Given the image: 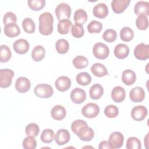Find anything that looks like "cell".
I'll list each match as a JSON object with an SVG mask.
<instances>
[{
  "mask_svg": "<svg viewBox=\"0 0 149 149\" xmlns=\"http://www.w3.org/2000/svg\"><path fill=\"white\" fill-rule=\"evenodd\" d=\"M77 83L81 86H87L91 81V77L87 72H81L76 77Z\"/></svg>",
  "mask_w": 149,
  "mask_h": 149,
  "instance_id": "cell-34",
  "label": "cell"
},
{
  "mask_svg": "<svg viewBox=\"0 0 149 149\" xmlns=\"http://www.w3.org/2000/svg\"><path fill=\"white\" fill-rule=\"evenodd\" d=\"M14 51L19 54H24L27 53L30 48L29 42L23 38L16 40L13 44Z\"/></svg>",
  "mask_w": 149,
  "mask_h": 149,
  "instance_id": "cell-10",
  "label": "cell"
},
{
  "mask_svg": "<svg viewBox=\"0 0 149 149\" xmlns=\"http://www.w3.org/2000/svg\"><path fill=\"white\" fill-rule=\"evenodd\" d=\"M22 27L25 32L29 34L33 33L35 31L36 26L34 22L30 17H26L22 21Z\"/></svg>",
  "mask_w": 149,
  "mask_h": 149,
  "instance_id": "cell-32",
  "label": "cell"
},
{
  "mask_svg": "<svg viewBox=\"0 0 149 149\" xmlns=\"http://www.w3.org/2000/svg\"><path fill=\"white\" fill-rule=\"evenodd\" d=\"M123 141V135L119 132H113L109 136V142L113 148H119L122 147Z\"/></svg>",
  "mask_w": 149,
  "mask_h": 149,
  "instance_id": "cell-14",
  "label": "cell"
},
{
  "mask_svg": "<svg viewBox=\"0 0 149 149\" xmlns=\"http://www.w3.org/2000/svg\"><path fill=\"white\" fill-rule=\"evenodd\" d=\"M22 145L24 149H35L37 146V142L34 137L27 136V137L24 139Z\"/></svg>",
  "mask_w": 149,
  "mask_h": 149,
  "instance_id": "cell-44",
  "label": "cell"
},
{
  "mask_svg": "<svg viewBox=\"0 0 149 149\" xmlns=\"http://www.w3.org/2000/svg\"><path fill=\"white\" fill-rule=\"evenodd\" d=\"M39 31L44 36H48L53 31L54 17L51 13L46 12L41 14L39 16Z\"/></svg>",
  "mask_w": 149,
  "mask_h": 149,
  "instance_id": "cell-1",
  "label": "cell"
},
{
  "mask_svg": "<svg viewBox=\"0 0 149 149\" xmlns=\"http://www.w3.org/2000/svg\"><path fill=\"white\" fill-rule=\"evenodd\" d=\"M93 52L94 56L99 59H106L109 54V49L105 44L97 42L93 48Z\"/></svg>",
  "mask_w": 149,
  "mask_h": 149,
  "instance_id": "cell-4",
  "label": "cell"
},
{
  "mask_svg": "<svg viewBox=\"0 0 149 149\" xmlns=\"http://www.w3.org/2000/svg\"><path fill=\"white\" fill-rule=\"evenodd\" d=\"M98 148L100 149H104V148H113V147L111 145L109 141H102L99 144Z\"/></svg>",
  "mask_w": 149,
  "mask_h": 149,
  "instance_id": "cell-48",
  "label": "cell"
},
{
  "mask_svg": "<svg viewBox=\"0 0 149 149\" xmlns=\"http://www.w3.org/2000/svg\"><path fill=\"white\" fill-rule=\"evenodd\" d=\"M16 22L17 17L14 13L12 12H8L4 15L3 17V22L5 25L12 23H16Z\"/></svg>",
  "mask_w": 149,
  "mask_h": 149,
  "instance_id": "cell-47",
  "label": "cell"
},
{
  "mask_svg": "<svg viewBox=\"0 0 149 149\" xmlns=\"http://www.w3.org/2000/svg\"><path fill=\"white\" fill-rule=\"evenodd\" d=\"M55 13L59 20L68 19L70 16L71 8L68 3H61L56 7Z\"/></svg>",
  "mask_w": 149,
  "mask_h": 149,
  "instance_id": "cell-5",
  "label": "cell"
},
{
  "mask_svg": "<svg viewBox=\"0 0 149 149\" xmlns=\"http://www.w3.org/2000/svg\"><path fill=\"white\" fill-rule=\"evenodd\" d=\"M134 55L139 60L147 59L149 58V45L143 42L137 45L134 49Z\"/></svg>",
  "mask_w": 149,
  "mask_h": 149,
  "instance_id": "cell-6",
  "label": "cell"
},
{
  "mask_svg": "<svg viewBox=\"0 0 149 149\" xmlns=\"http://www.w3.org/2000/svg\"><path fill=\"white\" fill-rule=\"evenodd\" d=\"M134 12L136 15L146 16L149 15V2L147 1H138L134 5Z\"/></svg>",
  "mask_w": 149,
  "mask_h": 149,
  "instance_id": "cell-16",
  "label": "cell"
},
{
  "mask_svg": "<svg viewBox=\"0 0 149 149\" xmlns=\"http://www.w3.org/2000/svg\"><path fill=\"white\" fill-rule=\"evenodd\" d=\"M70 99L75 104H81L86 99V91L82 88L76 87L72 90L70 93Z\"/></svg>",
  "mask_w": 149,
  "mask_h": 149,
  "instance_id": "cell-9",
  "label": "cell"
},
{
  "mask_svg": "<svg viewBox=\"0 0 149 149\" xmlns=\"http://www.w3.org/2000/svg\"><path fill=\"white\" fill-rule=\"evenodd\" d=\"M55 137L54 132L50 129H44L41 134L40 139L44 143H50L52 142Z\"/></svg>",
  "mask_w": 149,
  "mask_h": 149,
  "instance_id": "cell-36",
  "label": "cell"
},
{
  "mask_svg": "<svg viewBox=\"0 0 149 149\" xmlns=\"http://www.w3.org/2000/svg\"><path fill=\"white\" fill-rule=\"evenodd\" d=\"M126 147L127 149H141V141L136 137H130L126 141Z\"/></svg>",
  "mask_w": 149,
  "mask_h": 149,
  "instance_id": "cell-39",
  "label": "cell"
},
{
  "mask_svg": "<svg viewBox=\"0 0 149 149\" xmlns=\"http://www.w3.org/2000/svg\"><path fill=\"white\" fill-rule=\"evenodd\" d=\"M31 87L30 80L25 77H20L15 82V88L20 93H25L28 91Z\"/></svg>",
  "mask_w": 149,
  "mask_h": 149,
  "instance_id": "cell-11",
  "label": "cell"
},
{
  "mask_svg": "<svg viewBox=\"0 0 149 149\" xmlns=\"http://www.w3.org/2000/svg\"><path fill=\"white\" fill-rule=\"evenodd\" d=\"M120 37L123 41H130L134 37V32L130 27H124L120 31Z\"/></svg>",
  "mask_w": 149,
  "mask_h": 149,
  "instance_id": "cell-35",
  "label": "cell"
},
{
  "mask_svg": "<svg viewBox=\"0 0 149 149\" xmlns=\"http://www.w3.org/2000/svg\"><path fill=\"white\" fill-rule=\"evenodd\" d=\"M136 80V74L134 71L130 69H126L122 72V81L127 85L130 86L133 84Z\"/></svg>",
  "mask_w": 149,
  "mask_h": 149,
  "instance_id": "cell-24",
  "label": "cell"
},
{
  "mask_svg": "<svg viewBox=\"0 0 149 149\" xmlns=\"http://www.w3.org/2000/svg\"><path fill=\"white\" fill-rule=\"evenodd\" d=\"M28 5L33 10H40L42 9L45 4V0H29Z\"/></svg>",
  "mask_w": 149,
  "mask_h": 149,
  "instance_id": "cell-42",
  "label": "cell"
},
{
  "mask_svg": "<svg viewBox=\"0 0 149 149\" xmlns=\"http://www.w3.org/2000/svg\"><path fill=\"white\" fill-rule=\"evenodd\" d=\"M129 97L133 102H141L145 98V91L141 87H135L130 90L129 93Z\"/></svg>",
  "mask_w": 149,
  "mask_h": 149,
  "instance_id": "cell-12",
  "label": "cell"
},
{
  "mask_svg": "<svg viewBox=\"0 0 149 149\" xmlns=\"http://www.w3.org/2000/svg\"><path fill=\"white\" fill-rule=\"evenodd\" d=\"M147 113V109L143 105L136 106L133 107L131 111V116L136 121H141L144 119Z\"/></svg>",
  "mask_w": 149,
  "mask_h": 149,
  "instance_id": "cell-8",
  "label": "cell"
},
{
  "mask_svg": "<svg viewBox=\"0 0 149 149\" xmlns=\"http://www.w3.org/2000/svg\"><path fill=\"white\" fill-rule=\"evenodd\" d=\"M93 15L100 19L105 17L108 14V8L104 3H99L94 6L93 9Z\"/></svg>",
  "mask_w": 149,
  "mask_h": 149,
  "instance_id": "cell-19",
  "label": "cell"
},
{
  "mask_svg": "<svg viewBox=\"0 0 149 149\" xmlns=\"http://www.w3.org/2000/svg\"><path fill=\"white\" fill-rule=\"evenodd\" d=\"M71 33L74 37L79 38L83 37L84 34V30L82 25L75 23L72 27Z\"/></svg>",
  "mask_w": 149,
  "mask_h": 149,
  "instance_id": "cell-45",
  "label": "cell"
},
{
  "mask_svg": "<svg viewBox=\"0 0 149 149\" xmlns=\"http://www.w3.org/2000/svg\"><path fill=\"white\" fill-rule=\"evenodd\" d=\"M116 37H117V33L116 31L111 29H107L104 32L102 35L103 39L108 42H113L116 39Z\"/></svg>",
  "mask_w": 149,
  "mask_h": 149,
  "instance_id": "cell-43",
  "label": "cell"
},
{
  "mask_svg": "<svg viewBox=\"0 0 149 149\" xmlns=\"http://www.w3.org/2000/svg\"><path fill=\"white\" fill-rule=\"evenodd\" d=\"M87 123L86 122L82 119H77L73 121L71 125V129L72 132L77 135L79 129L84 126H87Z\"/></svg>",
  "mask_w": 149,
  "mask_h": 149,
  "instance_id": "cell-46",
  "label": "cell"
},
{
  "mask_svg": "<svg viewBox=\"0 0 149 149\" xmlns=\"http://www.w3.org/2000/svg\"><path fill=\"white\" fill-rule=\"evenodd\" d=\"M104 94V88L100 84H94L90 88L89 95L91 99L98 100Z\"/></svg>",
  "mask_w": 149,
  "mask_h": 149,
  "instance_id": "cell-26",
  "label": "cell"
},
{
  "mask_svg": "<svg viewBox=\"0 0 149 149\" xmlns=\"http://www.w3.org/2000/svg\"><path fill=\"white\" fill-rule=\"evenodd\" d=\"M103 27L102 24L97 20H92L87 25V30L91 34L99 33Z\"/></svg>",
  "mask_w": 149,
  "mask_h": 149,
  "instance_id": "cell-38",
  "label": "cell"
},
{
  "mask_svg": "<svg viewBox=\"0 0 149 149\" xmlns=\"http://www.w3.org/2000/svg\"><path fill=\"white\" fill-rule=\"evenodd\" d=\"M74 66L76 69H83L86 68L88 65L87 58L82 55H78L74 57L72 61Z\"/></svg>",
  "mask_w": 149,
  "mask_h": 149,
  "instance_id": "cell-30",
  "label": "cell"
},
{
  "mask_svg": "<svg viewBox=\"0 0 149 149\" xmlns=\"http://www.w3.org/2000/svg\"><path fill=\"white\" fill-rule=\"evenodd\" d=\"M12 53L9 47L5 44L0 47V61L1 62H6L11 58Z\"/></svg>",
  "mask_w": 149,
  "mask_h": 149,
  "instance_id": "cell-33",
  "label": "cell"
},
{
  "mask_svg": "<svg viewBox=\"0 0 149 149\" xmlns=\"http://www.w3.org/2000/svg\"><path fill=\"white\" fill-rule=\"evenodd\" d=\"M14 72L9 69H1L0 70V87L7 88L9 87L14 76Z\"/></svg>",
  "mask_w": 149,
  "mask_h": 149,
  "instance_id": "cell-3",
  "label": "cell"
},
{
  "mask_svg": "<svg viewBox=\"0 0 149 149\" xmlns=\"http://www.w3.org/2000/svg\"><path fill=\"white\" fill-rule=\"evenodd\" d=\"M100 112L98 105L95 103H88L81 109L82 115L87 118H93L96 117Z\"/></svg>",
  "mask_w": 149,
  "mask_h": 149,
  "instance_id": "cell-7",
  "label": "cell"
},
{
  "mask_svg": "<svg viewBox=\"0 0 149 149\" xmlns=\"http://www.w3.org/2000/svg\"><path fill=\"white\" fill-rule=\"evenodd\" d=\"M130 2V0H113L111 2V7L113 12L120 13L128 7Z\"/></svg>",
  "mask_w": 149,
  "mask_h": 149,
  "instance_id": "cell-18",
  "label": "cell"
},
{
  "mask_svg": "<svg viewBox=\"0 0 149 149\" xmlns=\"http://www.w3.org/2000/svg\"><path fill=\"white\" fill-rule=\"evenodd\" d=\"M70 134L66 129H59L55 135V141L59 146L68 143L70 140Z\"/></svg>",
  "mask_w": 149,
  "mask_h": 149,
  "instance_id": "cell-17",
  "label": "cell"
},
{
  "mask_svg": "<svg viewBox=\"0 0 149 149\" xmlns=\"http://www.w3.org/2000/svg\"><path fill=\"white\" fill-rule=\"evenodd\" d=\"M137 27L141 30H146L148 27V20L146 16H139L136 20Z\"/></svg>",
  "mask_w": 149,
  "mask_h": 149,
  "instance_id": "cell-40",
  "label": "cell"
},
{
  "mask_svg": "<svg viewBox=\"0 0 149 149\" xmlns=\"http://www.w3.org/2000/svg\"><path fill=\"white\" fill-rule=\"evenodd\" d=\"M91 73L95 76L98 77H103L108 74L106 67L102 63H95L91 67Z\"/></svg>",
  "mask_w": 149,
  "mask_h": 149,
  "instance_id": "cell-25",
  "label": "cell"
},
{
  "mask_svg": "<svg viewBox=\"0 0 149 149\" xmlns=\"http://www.w3.org/2000/svg\"><path fill=\"white\" fill-rule=\"evenodd\" d=\"M25 131L27 136L36 137L40 132V128L37 124L35 123H30L26 126Z\"/></svg>",
  "mask_w": 149,
  "mask_h": 149,
  "instance_id": "cell-37",
  "label": "cell"
},
{
  "mask_svg": "<svg viewBox=\"0 0 149 149\" xmlns=\"http://www.w3.org/2000/svg\"><path fill=\"white\" fill-rule=\"evenodd\" d=\"M55 85L58 90L63 92L69 90L71 86L70 79L65 76H62L57 78L55 81Z\"/></svg>",
  "mask_w": 149,
  "mask_h": 149,
  "instance_id": "cell-15",
  "label": "cell"
},
{
  "mask_svg": "<svg viewBox=\"0 0 149 149\" xmlns=\"http://www.w3.org/2000/svg\"><path fill=\"white\" fill-rule=\"evenodd\" d=\"M114 55L119 59H124L126 58L129 54V48L125 44H119L115 47Z\"/></svg>",
  "mask_w": 149,
  "mask_h": 149,
  "instance_id": "cell-21",
  "label": "cell"
},
{
  "mask_svg": "<svg viewBox=\"0 0 149 149\" xmlns=\"http://www.w3.org/2000/svg\"><path fill=\"white\" fill-rule=\"evenodd\" d=\"M72 25V22L69 19L61 20L58 23L57 30L61 34H67L69 32Z\"/></svg>",
  "mask_w": 149,
  "mask_h": 149,
  "instance_id": "cell-28",
  "label": "cell"
},
{
  "mask_svg": "<svg viewBox=\"0 0 149 149\" xmlns=\"http://www.w3.org/2000/svg\"><path fill=\"white\" fill-rule=\"evenodd\" d=\"M45 55V49L42 45H37L32 50L31 58L36 62L41 61Z\"/></svg>",
  "mask_w": 149,
  "mask_h": 149,
  "instance_id": "cell-27",
  "label": "cell"
},
{
  "mask_svg": "<svg viewBox=\"0 0 149 149\" xmlns=\"http://www.w3.org/2000/svg\"><path fill=\"white\" fill-rule=\"evenodd\" d=\"M77 136L80 138V139L84 141H89L91 140L94 136V130L90 127L84 126L81 127L79 132H77Z\"/></svg>",
  "mask_w": 149,
  "mask_h": 149,
  "instance_id": "cell-13",
  "label": "cell"
},
{
  "mask_svg": "<svg viewBox=\"0 0 149 149\" xmlns=\"http://www.w3.org/2000/svg\"><path fill=\"white\" fill-rule=\"evenodd\" d=\"M34 92L35 95L39 98H48L53 95L54 90L49 84L41 83L35 87Z\"/></svg>",
  "mask_w": 149,
  "mask_h": 149,
  "instance_id": "cell-2",
  "label": "cell"
},
{
  "mask_svg": "<svg viewBox=\"0 0 149 149\" xmlns=\"http://www.w3.org/2000/svg\"><path fill=\"white\" fill-rule=\"evenodd\" d=\"M4 33L7 37L13 38L20 34V30L17 24L12 23L5 25Z\"/></svg>",
  "mask_w": 149,
  "mask_h": 149,
  "instance_id": "cell-20",
  "label": "cell"
},
{
  "mask_svg": "<svg viewBox=\"0 0 149 149\" xmlns=\"http://www.w3.org/2000/svg\"><path fill=\"white\" fill-rule=\"evenodd\" d=\"M104 113L108 118H113L118 116L119 109L118 107L114 105H109L105 108Z\"/></svg>",
  "mask_w": 149,
  "mask_h": 149,
  "instance_id": "cell-41",
  "label": "cell"
},
{
  "mask_svg": "<svg viewBox=\"0 0 149 149\" xmlns=\"http://www.w3.org/2000/svg\"><path fill=\"white\" fill-rule=\"evenodd\" d=\"M55 48L56 51L61 54H66L69 49V44L68 41L63 38L59 39L55 44Z\"/></svg>",
  "mask_w": 149,
  "mask_h": 149,
  "instance_id": "cell-31",
  "label": "cell"
},
{
  "mask_svg": "<svg viewBox=\"0 0 149 149\" xmlns=\"http://www.w3.org/2000/svg\"><path fill=\"white\" fill-rule=\"evenodd\" d=\"M87 14L83 9H77L74 13V21L80 25L84 24L87 20Z\"/></svg>",
  "mask_w": 149,
  "mask_h": 149,
  "instance_id": "cell-29",
  "label": "cell"
},
{
  "mask_svg": "<svg viewBox=\"0 0 149 149\" xmlns=\"http://www.w3.org/2000/svg\"><path fill=\"white\" fill-rule=\"evenodd\" d=\"M126 97L125 89L120 86L115 87L111 92V97L113 101L116 102H120L123 101Z\"/></svg>",
  "mask_w": 149,
  "mask_h": 149,
  "instance_id": "cell-23",
  "label": "cell"
},
{
  "mask_svg": "<svg viewBox=\"0 0 149 149\" xmlns=\"http://www.w3.org/2000/svg\"><path fill=\"white\" fill-rule=\"evenodd\" d=\"M51 115L54 119L61 120L64 119L66 116V111L63 106L61 105H56L52 108L51 111Z\"/></svg>",
  "mask_w": 149,
  "mask_h": 149,
  "instance_id": "cell-22",
  "label": "cell"
}]
</instances>
